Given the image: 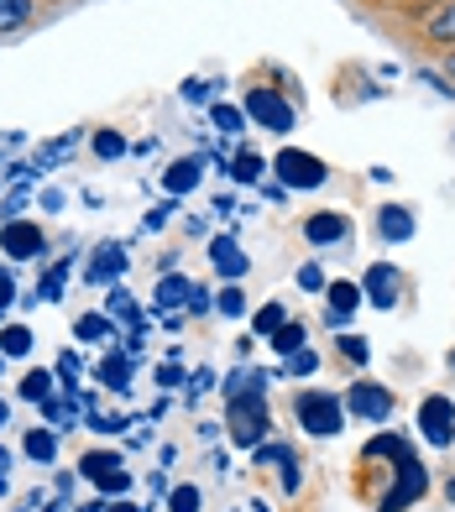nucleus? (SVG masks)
Instances as JSON below:
<instances>
[{
	"instance_id": "f257e3e1",
	"label": "nucleus",
	"mask_w": 455,
	"mask_h": 512,
	"mask_svg": "<svg viewBox=\"0 0 455 512\" xmlns=\"http://www.w3.org/2000/svg\"><path fill=\"white\" fill-rule=\"evenodd\" d=\"M293 413H299L304 434H314V439H330V434L346 429V403H340L335 392H299Z\"/></svg>"
},
{
	"instance_id": "f03ea898",
	"label": "nucleus",
	"mask_w": 455,
	"mask_h": 512,
	"mask_svg": "<svg viewBox=\"0 0 455 512\" xmlns=\"http://www.w3.org/2000/svg\"><path fill=\"white\" fill-rule=\"evenodd\" d=\"M272 429V413L262 403V392H246V398H231V439L241 450H257Z\"/></svg>"
},
{
	"instance_id": "7ed1b4c3",
	"label": "nucleus",
	"mask_w": 455,
	"mask_h": 512,
	"mask_svg": "<svg viewBox=\"0 0 455 512\" xmlns=\"http://www.w3.org/2000/svg\"><path fill=\"white\" fill-rule=\"evenodd\" d=\"M246 121H257L262 131H272V136H288L293 131V105L278 95V89H267V84H252L246 89Z\"/></svg>"
},
{
	"instance_id": "20e7f679",
	"label": "nucleus",
	"mask_w": 455,
	"mask_h": 512,
	"mask_svg": "<svg viewBox=\"0 0 455 512\" xmlns=\"http://www.w3.org/2000/svg\"><path fill=\"white\" fill-rule=\"evenodd\" d=\"M393 471H398V486L377 497V512H408V507H414V502L429 492V476H424V465L414 460V450H403Z\"/></svg>"
},
{
	"instance_id": "39448f33",
	"label": "nucleus",
	"mask_w": 455,
	"mask_h": 512,
	"mask_svg": "<svg viewBox=\"0 0 455 512\" xmlns=\"http://www.w3.org/2000/svg\"><path fill=\"white\" fill-rule=\"evenodd\" d=\"M79 476L95 481L105 497H126V492H131V471H126V460H121L116 450H89V455L79 460Z\"/></svg>"
},
{
	"instance_id": "423d86ee",
	"label": "nucleus",
	"mask_w": 455,
	"mask_h": 512,
	"mask_svg": "<svg viewBox=\"0 0 455 512\" xmlns=\"http://www.w3.org/2000/svg\"><path fill=\"white\" fill-rule=\"evenodd\" d=\"M272 173H278L283 189H320L325 183V162L314 157V152H299V147H283L278 157H272Z\"/></svg>"
},
{
	"instance_id": "0eeeda50",
	"label": "nucleus",
	"mask_w": 455,
	"mask_h": 512,
	"mask_svg": "<svg viewBox=\"0 0 455 512\" xmlns=\"http://www.w3.org/2000/svg\"><path fill=\"white\" fill-rule=\"evenodd\" d=\"M0 251L11 262H37V256H48V236H42L37 220H6L0 225Z\"/></svg>"
},
{
	"instance_id": "6e6552de",
	"label": "nucleus",
	"mask_w": 455,
	"mask_h": 512,
	"mask_svg": "<svg viewBox=\"0 0 455 512\" xmlns=\"http://www.w3.org/2000/svg\"><path fill=\"white\" fill-rule=\"evenodd\" d=\"M419 429H424V439L429 445H455V403L445 398V392H435V398H424L419 403Z\"/></svg>"
},
{
	"instance_id": "1a4fd4ad",
	"label": "nucleus",
	"mask_w": 455,
	"mask_h": 512,
	"mask_svg": "<svg viewBox=\"0 0 455 512\" xmlns=\"http://www.w3.org/2000/svg\"><path fill=\"white\" fill-rule=\"evenodd\" d=\"M346 408L361 418V424H382V418L393 413V392L377 387V382H356V387L346 392Z\"/></svg>"
},
{
	"instance_id": "9d476101",
	"label": "nucleus",
	"mask_w": 455,
	"mask_h": 512,
	"mask_svg": "<svg viewBox=\"0 0 455 512\" xmlns=\"http://www.w3.org/2000/svg\"><path fill=\"white\" fill-rule=\"evenodd\" d=\"M126 267H131V256H126V246L121 241H105L95 256L84 262V283H116V277H126Z\"/></svg>"
},
{
	"instance_id": "9b49d317",
	"label": "nucleus",
	"mask_w": 455,
	"mask_h": 512,
	"mask_svg": "<svg viewBox=\"0 0 455 512\" xmlns=\"http://www.w3.org/2000/svg\"><path fill=\"white\" fill-rule=\"evenodd\" d=\"M361 293H367L377 309H393V304H398V293H403L398 267H393V262H372L367 277H361Z\"/></svg>"
},
{
	"instance_id": "f8f14e48",
	"label": "nucleus",
	"mask_w": 455,
	"mask_h": 512,
	"mask_svg": "<svg viewBox=\"0 0 455 512\" xmlns=\"http://www.w3.org/2000/svg\"><path fill=\"white\" fill-rule=\"evenodd\" d=\"M210 267L225 277V283H241V277L252 272V256L241 251L236 236H215V241H210Z\"/></svg>"
},
{
	"instance_id": "ddd939ff",
	"label": "nucleus",
	"mask_w": 455,
	"mask_h": 512,
	"mask_svg": "<svg viewBox=\"0 0 455 512\" xmlns=\"http://www.w3.org/2000/svg\"><path fill=\"white\" fill-rule=\"evenodd\" d=\"M152 304H157V314H184V304H189V277H184V272H157Z\"/></svg>"
},
{
	"instance_id": "4468645a",
	"label": "nucleus",
	"mask_w": 455,
	"mask_h": 512,
	"mask_svg": "<svg viewBox=\"0 0 455 512\" xmlns=\"http://www.w3.org/2000/svg\"><path fill=\"white\" fill-rule=\"evenodd\" d=\"M199 173H204V162H199V157H178V162H168V173H163V194H173V199L194 194V189H199Z\"/></svg>"
},
{
	"instance_id": "2eb2a0df",
	"label": "nucleus",
	"mask_w": 455,
	"mask_h": 512,
	"mask_svg": "<svg viewBox=\"0 0 455 512\" xmlns=\"http://www.w3.org/2000/svg\"><path fill=\"white\" fill-rule=\"evenodd\" d=\"M414 230H419V225H414V215H408L403 204H382V209H377V236H382V241L403 246L408 236H414Z\"/></svg>"
},
{
	"instance_id": "dca6fc26",
	"label": "nucleus",
	"mask_w": 455,
	"mask_h": 512,
	"mask_svg": "<svg viewBox=\"0 0 455 512\" xmlns=\"http://www.w3.org/2000/svg\"><path fill=\"white\" fill-rule=\"evenodd\" d=\"M304 241H309V246L346 241V215H335V209H320V215H309V220H304Z\"/></svg>"
},
{
	"instance_id": "f3484780",
	"label": "nucleus",
	"mask_w": 455,
	"mask_h": 512,
	"mask_svg": "<svg viewBox=\"0 0 455 512\" xmlns=\"http://www.w3.org/2000/svg\"><path fill=\"white\" fill-rule=\"evenodd\" d=\"M95 377H100L110 392H131V377H136V356H126V351H110V356L95 366Z\"/></svg>"
},
{
	"instance_id": "a211bd4d",
	"label": "nucleus",
	"mask_w": 455,
	"mask_h": 512,
	"mask_svg": "<svg viewBox=\"0 0 455 512\" xmlns=\"http://www.w3.org/2000/svg\"><path fill=\"white\" fill-rule=\"evenodd\" d=\"M325 298H330V304H325V319H330V324H346V319L356 314V304H361V288H356V283H330Z\"/></svg>"
},
{
	"instance_id": "6ab92c4d",
	"label": "nucleus",
	"mask_w": 455,
	"mask_h": 512,
	"mask_svg": "<svg viewBox=\"0 0 455 512\" xmlns=\"http://www.w3.org/2000/svg\"><path fill=\"white\" fill-rule=\"evenodd\" d=\"M74 340H84V345L116 340V319H110V314H79L74 319Z\"/></svg>"
},
{
	"instance_id": "aec40b11",
	"label": "nucleus",
	"mask_w": 455,
	"mask_h": 512,
	"mask_svg": "<svg viewBox=\"0 0 455 512\" xmlns=\"http://www.w3.org/2000/svg\"><path fill=\"white\" fill-rule=\"evenodd\" d=\"M68 272H74V262H68V256H58V262L37 277V304H58V298H63V283H68Z\"/></svg>"
},
{
	"instance_id": "412c9836",
	"label": "nucleus",
	"mask_w": 455,
	"mask_h": 512,
	"mask_svg": "<svg viewBox=\"0 0 455 512\" xmlns=\"http://www.w3.org/2000/svg\"><path fill=\"white\" fill-rule=\"evenodd\" d=\"M21 450H27V460H37V465H53L58 460V429H32L27 439H21Z\"/></svg>"
},
{
	"instance_id": "4be33fe9",
	"label": "nucleus",
	"mask_w": 455,
	"mask_h": 512,
	"mask_svg": "<svg viewBox=\"0 0 455 512\" xmlns=\"http://www.w3.org/2000/svg\"><path fill=\"white\" fill-rule=\"evenodd\" d=\"M267 340H272V351H278V356H293V351H304V340H309V335H304V324H299V319H283Z\"/></svg>"
},
{
	"instance_id": "5701e85b",
	"label": "nucleus",
	"mask_w": 455,
	"mask_h": 512,
	"mask_svg": "<svg viewBox=\"0 0 455 512\" xmlns=\"http://www.w3.org/2000/svg\"><path fill=\"white\" fill-rule=\"evenodd\" d=\"M105 314H110V319H126V324H142V309H136V298L126 293V283H110Z\"/></svg>"
},
{
	"instance_id": "b1692460",
	"label": "nucleus",
	"mask_w": 455,
	"mask_h": 512,
	"mask_svg": "<svg viewBox=\"0 0 455 512\" xmlns=\"http://www.w3.org/2000/svg\"><path fill=\"white\" fill-rule=\"evenodd\" d=\"M210 121H215V131H220V136H241V131H246V110L220 105V100H215V105H210Z\"/></svg>"
},
{
	"instance_id": "393cba45",
	"label": "nucleus",
	"mask_w": 455,
	"mask_h": 512,
	"mask_svg": "<svg viewBox=\"0 0 455 512\" xmlns=\"http://www.w3.org/2000/svg\"><path fill=\"white\" fill-rule=\"evenodd\" d=\"M231 178H236V183H262V178H267V162H262L257 152H236V157H231Z\"/></svg>"
},
{
	"instance_id": "a878e982",
	"label": "nucleus",
	"mask_w": 455,
	"mask_h": 512,
	"mask_svg": "<svg viewBox=\"0 0 455 512\" xmlns=\"http://www.w3.org/2000/svg\"><path fill=\"white\" fill-rule=\"evenodd\" d=\"M21 398H27V403H48L53 398V371H27V377H21Z\"/></svg>"
},
{
	"instance_id": "bb28decb",
	"label": "nucleus",
	"mask_w": 455,
	"mask_h": 512,
	"mask_svg": "<svg viewBox=\"0 0 455 512\" xmlns=\"http://www.w3.org/2000/svg\"><path fill=\"white\" fill-rule=\"evenodd\" d=\"M32 351V330H27V324H6V330H0V356H27Z\"/></svg>"
},
{
	"instance_id": "cd10ccee",
	"label": "nucleus",
	"mask_w": 455,
	"mask_h": 512,
	"mask_svg": "<svg viewBox=\"0 0 455 512\" xmlns=\"http://www.w3.org/2000/svg\"><path fill=\"white\" fill-rule=\"evenodd\" d=\"M32 0H0V32H16V27H27L32 21Z\"/></svg>"
},
{
	"instance_id": "c85d7f7f",
	"label": "nucleus",
	"mask_w": 455,
	"mask_h": 512,
	"mask_svg": "<svg viewBox=\"0 0 455 512\" xmlns=\"http://www.w3.org/2000/svg\"><path fill=\"white\" fill-rule=\"evenodd\" d=\"M262 387H267V377H262V371H257V366H241L236 377L225 382V398H246V392H262Z\"/></svg>"
},
{
	"instance_id": "c756f323",
	"label": "nucleus",
	"mask_w": 455,
	"mask_h": 512,
	"mask_svg": "<svg viewBox=\"0 0 455 512\" xmlns=\"http://www.w3.org/2000/svg\"><path fill=\"white\" fill-rule=\"evenodd\" d=\"M283 319H288V309H283V304H262V309L252 314V335H257V340H267Z\"/></svg>"
},
{
	"instance_id": "7c9ffc66",
	"label": "nucleus",
	"mask_w": 455,
	"mask_h": 512,
	"mask_svg": "<svg viewBox=\"0 0 455 512\" xmlns=\"http://www.w3.org/2000/svg\"><path fill=\"white\" fill-rule=\"evenodd\" d=\"M89 147H95L100 162H116V157H126V136L121 131H95V142H89Z\"/></svg>"
},
{
	"instance_id": "2f4dec72",
	"label": "nucleus",
	"mask_w": 455,
	"mask_h": 512,
	"mask_svg": "<svg viewBox=\"0 0 455 512\" xmlns=\"http://www.w3.org/2000/svg\"><path fill=\"white\" fill-rule=\"evenodd\" d=\"M215 309H220L225 319H241V314H246V293H241V283H225V288L215 293Z\"/></svg>"
},
{
	"instance_id": "473e14b6",
	"label": "nucleus",
	"mask_w": 455,
	"mask_h": 512,
	"mask_svg": "<svg viewBox=\"0 0 455 512\" xmlns=\"http://www.w3.org/2000/svg\"><path fill=\"white\" fill-rule=\"evenodd\" d=\"M429 37H435V42H455V0L429 16Z\"/></svg>"
},
{
	"instance_id": "72a5a7b5",
	"label": "nucleus",
	"mask_w": 455,
	"mask_h": 512,
	"mask_svg": "<svg viewBox=\"0 0 455 512\" xmlns=\"http://www.w3.org/2000/svg\"><path fill=\"white\" fill-rule=\"evenodd\" d=\"M288 460H299L293 445H267V439H262V445L252 450V465H288Z\"/></svg>"
},
{
	"instance_id": "f704fd0d",
	"label": "nucleus",
	"mask_w": 455,
	"mask_h": 512,
	"mask_svg": "<svg viewBox=\"0 0 455 512\" xmlns=\"http://www.w3.org/2000/svg\"><path fill=\"white\" fill-rule=\"evenodd\" d=\"M199 486H173L168 492V512H199Z\"/></svg>"
},
{
	"instance_id": "c9c22d12",
	"label": "nucleus",
	"mask_w": 455,
	"mask_h": 512,
	"mask_svg": "<svg viewBox=\"0 0 455 512\" xmlns=\"http://www.w3.org/2000/svg\"><path fill=\"white\" fill-rule=\"evenodd\" d=\"M283 361H288V366H283L288 377H314V366H320V356H314L309 345H304V351H293V356H283Z\"/></svg>"
},
{
	"instance_id": "e433bc0d",
	"label": "nucleus",
	"mask_w": 455,
	"mask_h": 512,
	"mask_svg": "<svg viewBox=\"0 0 455 512\" xmlns=\"http://www.w3.org/2000/svg\"><path fill=\"white\" fill-rule=\"evenodd\" d=\"M178 382H189V377H184V361L173 356V361H163V366H157V387H163V392H173Z\"/></svg>"
},
{
	"instance_id": "4c0bfd02",
	"label": "nucleus",
	"mask_w": 455,
	"mask_h": 512,
	"mask_svg": "<svg viewBox=\"0 0 455 512\" xmlns=\"http://www.w3.org/2000/svg\"><path fill=\"white\" fill-rule=\"evenodd\" d=\"M210 309H215V293L189 283V304H184V314H194V319H199V314H210Z\"/></svg>"
},
{
	"instance_id": "58836bf2",
	"label": "nucleus",
	"mask_w": 455,
	"mask_h": 512,
	"mask_svg": "<svg viewBox=\"0 0 455 512\" xmlns=\"http://www.w3.org/2000/svg\"><path fill=\"white\" fill-rule=\"evenodd\" d=\"M173 215H178V199L168 194V199H163V204H157V209H147V230H163V225H168Z\"/></svg>"
},
{
	"instance_id": "ea45409f",
	"label": "nucleus",
	"mask_w": 455,
	"mask_h": 512,
	"mask_svg": "<svg viewBox=\"0 0 455 512\" xmlns=\"http://www.w3.org/2000/svg\"><path fill=\"white\" fill-rule=\"evenodd\" d=\"M89 429H95V434H121L126 418L121 413H89Z\"/></svg>"
},
{
	"instance_id": "a19ab883",
	"label": "nucleus",
	"mask_w": 455,
	"mask_h": 512,
	"mask_svg": "<svg viewBox=\"0 0 455 512\" xmlns=\"http://www.w3.org/2000/svg\"><path fill=\"white\" fill-rule=\"evenodd\" d=\"M340 356H346V361H356V366H361V361H367L372 351H367V340H361V335H340Z\"/></svg>"
},
{
	"instance_id": "79ce46f5",
	"label": "nucleus",
	"mask_w": 455,
	"mask_h": 512,
	"mask_svg": "<svg viewBox=\"0 0 455 512\" xmlns=\"http://www.w3.org/2000/svg\"><path fill=\"white\" fill-rule=\"evenodd\" d=\"M42 418H48V424H53V429H74V413H68L63 403H53V398H48V403H42Z\"/></svg>"
},
{
	"instance_id": "37998d69",
	"label": "nucleus",
	"mask_w": 455,
	"mask_h": 512,
	"mask_svg": "<svg viewBox=\"0 0 455 512\" xmlns=\"http://www.w3.org/2000/svg\"><path fill=\"white\" fill-rule=\"evenodd\" d=\"M299 288H304V293H320V288H325V272L314 267V262H309V267H299Z\"/></svg>"
},
{
	"instance_id": "c03bdc74",
	"label": "nucleus",
	"mask_w": 455,
	"mask_h": 512,
	"mask_svg": "<svg viewBox=\"0 0 455 512\" xmlns=\"http://www.w3.org/2000/svg\"><path fill=\"white\" fill-rule=\"evenodd\" d=\"M210 387H215V371H210V366H199L194 377H189V398H199V392H210Z\"/></svg>"
},
{
	"instance_id": "a18cd8bd",
	"label": "nucleus",
	"mask_w": 455,
	"mask_h": 512,
	"mask_svg": "<svg viewBox=\"0 0 455 512\" xmlns=\"http://www.w3.org/2000/svg\"><path fill=\"white\" fill-rule=\"evenodd\" d=\"M16 304V277L11 272H0V314H6Z\"/></svg>"
},
{
	"instance_id": "49530a36",
	"label": "nucleus",
	"mask_w": 455,
	"mask_h": 512,
	"mask_svg": "<svg viewBox=\"0 0 455 512\" xmlns=\"http://www.w3.org/2000/svg\"><path fill=\"white\" fill-rule=\"evenodd\" d=\"M299 486H304V476H299V460H288V465H283V492H299Z\"/></svg>"
},
{
	"instance_id": "de8ad7c7",
	"label": "nucleus",
	"mask_w": 455,
	"mask_h": 512,
	"mask_svg": "<svg viewBox=\"0 0 455 512\" xmlns=\"http://www.w3.org/2000/svg\"><path fill=\"white\" fill-rule=\"evenodd\" d=\"M184 100H194V105H204V100H210V89H204L199 79H189V84H184Z\"/></svg>"
},
{
	"instance_id": "09e8293b",
	"label": "nucleus",
	"mask_w": 455,
	"mask_h": 512,
	"mask_svg": "<svg viewBox=\"0 0 455 512\" xmlns=\"http://www.w3.org/2000/svg\"><path fill=\"white\" fill-rule=\"evenodd\" d=\"M105 512H142V507H131V502H105Z\"/></svg>"
},
{
	"instance_id": "8fccbe9b",
	"label": "nucleus",
	"mask_w": 455,
	"mask_h": 512,
	"mask_svg": "<svg viewBox=\"0 0 455 512\" xmlns=\"http://www.w3.org/2000/svg\"><path fill=\"white\" fill-rule=\"evenodd\" d=\"M6 424H11V403H6V398H0V429H6Z\"/></svg>"
},
{
	"instance_id": "3c124183",
	"label": "nucleus",
	"mask_w": 455,
	"mask_h": 512,
	"mask_svg": "<svg viewBox=\"0 0 455 512\" xmlns=\"http://www.w3.org/2000/svg\"><path fill=\"white\" fill-rule=\"evenodd\" d=\"M79 512H105V497H95V502H84Z\"/></svg>"
},
{
	"instance_id": "603ef678",
	"label": "nucleus",
	"mask_w": 455,
	"mask_h": 512,
	"mask_svg": "<svg viewBox=\"0 0 455 512\" xmlns=\"http://www.w3.org/2000/svg\"><path fill=\"white\" fill-rule=\"evenodd\" d=\"M6 465H11V455H6V445H0V476H6Z\"/></svg>"
},
{
	"instance_id": "864d4df0",
	"label": "nucleus",
	"mask_w": 455,
	"mask_h": 512,
	"mask_svg": "<svg viewBox=\"0 0 455 512\" xmlns=\"http://www.w3.org/2000/svg\"><path fill=\"white\" fill-rule=\"evenodd\" d=\"M252 512H272V507H267V502H252Z\"/></svg>"
},
{
	"instance_id": "5fc2aeb1",
	"label": "nucleus",
	"mask_w": 455,
	"mask_h": 512,
	"mask_svg": "<svg viewBox=\"0 0 455 512\" xmlns=\"http://www.w3.org/2000/svg\"><path fill=\"white\" fill-rule=\"evenodd\" d=\"M445 497H450V502H455V481H450V486H445Z\"/></svg>"
},
{
	"instance_id": "6e6d98bb",
	"label": "nucleus",
	"mask_w": 455,
	"mask_h": 512,
	"mask_svg": "<svg viewBox=\"0 0 455 512\" xmlns=\"http://www.w3.org/2000/svg\"><path fill=\"white\" fill-rule=\"evenodd\" d=\"M450 74H455V53H450Z\"/></svg>"
},
{
	"instance_id": "4d7b16f0",
	"label": "nucleus",
	"mask_w": 455,
	"mask_h": 512,
	"mask_svg": "<svg viewBox=\"0 0 455 512\" xmlns=\"http://www.w3.org/2000/svg\"><path fill=\"white\" fill-rule=\"evenodd\" d=\"M0 371H6V356H0Z\"/></svg>"
},
{
	"instance_id": "13d9d810",
	"label": "nucleus",
	"mask_w": 455,
	"mask_h": 512,
	"mask_svg": "<svg viewBox=\"0 0 455 512\" xmlns=\"http://www.w3.org/2000/svg\"><path fill=\"white\" fill-rule=\"evenodd\" d=\"M450 366H455V356H450Z\"/></svg>"
}]
</instances>
